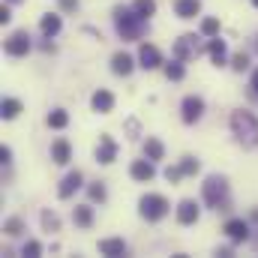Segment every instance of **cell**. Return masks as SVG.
Listing matches in <instances>:
<instances>
[{"mask_svg":"<svg viewBox=\"0 0 258 258\" xmlns=\"http://www.w3.org/2000/svg\"><path fill=\"white\" fill-rule=\"evenodd\" d=\"M201 201L216 213H231V189L225 174H207L201 183Z\"/></svg>","mask_w":258,"mask_h":258,"instance_id":"1","label":"cell"},{"mask_svg":"<svg viewBox=\"0 0 258 258\" xmlns=\"http://www.w3.org/2000/svg\"><path fill=\"white\" fill-rule=\"evenodd\" d=\"M111 21H114V30L123 42H141L144 39V30H147V21L132 9V6H114L111 9Z\"/></svg>","mask_w":258,"mask_h":258,"instance_id":"2","label":"cell"},{"mask_svg":"<svg viewBox=\"0 0 258 258\" xmlns=\"http://www.w3.org/2000/svg\"><path fill=\"white\" fill-rule=\"evenodd\" d=\"M228 129H231V135H234L237 144H243V147H258V117L252 111H246V108L231 111Z\"/></svg>","mask_w":258,"mask_h":258,"instance_id":"3","label":"cell"},{"mask_svg":"<svg viewBox=\"0 0 258 258\" xmlns=\"http://www.w3.org/2000/svg\"><path fill=\"white\" fill-rule=\"evenodd\" d=\"M171 213V201L162 192H144L138 198V216L144 222H162Z\"/></svg>","mask_w":258,"mask_h":258,"instance_id":"4","label":"cell"},{"mask_svg":"<svg viewBox=\"0 0 258 258\" xmlns=\"http://www.w3.org/2000/svg\"><path fill=\"white\" fill-rule=\"evenodd\" d=\"M201 33H180L177 39H174V45H171V57H177V60H192V57H198L204 48H201Z\"/></svg>","mask_w":258,"mask_h":258,"instance_id":"5","label":"cell"},{"mask_svg":"<svg viewBox=\"0 0 258 258\" xmlns=\"http://www.w3.org/2000/svg\"><path fill=\"white\" fill-rule=\"evenodd\" d=\"M33 48V36L27 30H12L6 39H3V54L6 57H27Z\"/></svg>","mask_w":258,"mask_h":258,"instance_id":"6","label":"cell"},{"mask_svg":"<svg viewBox=\"0 0 258 258\" xmlns=\"http://www.w3.org/2000/svg\"><path fill=\"white\" fill-rule=\"evenodd\" d=\"M222 231H225V237H228L231 243H237V246L252 240V222L243 219V216H228L225 225H222Z\"/></svg>","mask_w":258,"mask_h":258,"instance_id":"7","label":"cell"},{"mask_svg":"<svg viewBox=\"0 0 258 258\" xmlns=\"http://www.w3.org/2000/svg\"><path fill=\"white\" fill-rule=\"evenodd\" d=\"M204 111H207V102H204V96H198V93L183 96V102H180V120H183L186 126H195V123L204 117Z\"/></svg>","mask_w":258,"mask_h":258,"instance_id":"8","label":"cell"},{"mask_svg":"<svg viewBox=\"0 0 258 258\" xmlns=\"http://www.w3.org/2000/svg\"><path fill=\"white\" fill-rule=\"evenodd\" d=\"M135 57H138V69H144V72H153V69H162V66H165L162 51H159L153 42H141Z\"/></svg>","mask_w":258,"mask_h":258,"instance_id":"9","label":"cell"},{"mask_svg":"<svg viewBox=\"0 0 258 258\" xmlns=\"http://www.w3.org/2000/svg\"><path fill=\"white\" fill-rule=\"evenodd\" d=\"M174 219H177V225H195L198 219H201V204L195 201V198H180L177 201V207H174Z\"/></svg>","mask_w":258,"mask_h":258,"instance_id":"10","label":"cell"},{"mask_svg":"<svg viewBox=\"0 0 258 258\" xmlns=\"http://www.w3.org/2000/svg\"><path fill=\"white\" fill-rule=\"evenodd\" d=\"M117 153H120V147H117V141L108 135V132H102L99 135V141H96V150H93V159L99 162V165H111L114 159H117Z\"/></svg>","mask_w":258,"mask_h":258,"instance_id":"11","label":"cell"},{"mask_svg":"<svg viewBox=\"0 0 258 258\" xmlns=\"http://www.w3.org/2000/svg\"><path fill=\"white\" fill-rule=\"evenodd\" d=\"M129 177H132L135 183H150V180L156 177V162L147 159V156L132 159V162H129Z\"/></svg>","mask_w":258,"mask_h":258,"instance_id":"12","label":"cell"},{"mask_svg":"<svg viewBox=\"0 0 258 258\" xmlns=\"http://www.w3.org/2000/svg\"><path fill=\"white\" fill-rule=\"evenodd\" d=\"M204 51H207V57H210V63L216 66V69H222V66L231 63V57H228V42L225 39H219V36H213V39H207V45H204Z\"/></svg>","mask_w":258,"mask_h":258,"instance_id":"13","label":"cell"},{"mask_svg":"<svg viewBox=\"0 0 258 258\" xmlns=\"http://www.w3.org/2000/svg\"><path fill=\"white\" fill-rule=\"evenodd\" d=\"M81 186H84V171L72 168V171H66L63 174V180H60V186H57V198H60V201H69Z\"/></svg>","mask_w":258,"mask_h":258,"instance_id":"14","label":"cell"},{"mask_svg":"<svg viewBox=\"0 0 258 258\" xmlns=\"http://www.w3.org/2000/svg\"><path fill=\"white\" fill-rule=\"evenodd\" d=\"M114 105H117V99H114V93H111V90L96 87V90L90 93V108H93L96 114H111V111H114Z\"/></svg>","mask_w":258,"mask_h":258,"instance_id":"15","label":"cell"},{"mask_svg":"<svg viewBox=\"0 0 258 258\" xmlns=\"http://www.w3.org/2000/svg\"><path fill=\"white\" fill-rule=\"evenodd\" d=\"M108 66H111V72H114L117 78H129V75L135 72V66H138V57H132L129 51H114Z\"/></svg>","mask_w":258,"mask_h":258,"instance_id":"16","label":"cell"},{"mask_svg":"<svg viewBox=\"0 0 258 258\" xmlns=\"http://www.w3.org/2000/svg\"><path fill=\"white\" fill-rule=\"evenodd\" d=\"M60 30H63V12H60V9H57V12H45V15L39 18V33H42V36L57 39Z\"/></svg>","mask_w":258,"mask_h":258,"instance_id":"17","label":"cell"},{"mask_svg":"<svg viewBox=\"0 0 258 258\" xmlns=\"http://www.w3.org/2000/svg\"><path fill=\"white\" fill-rule=\"evenodd\" d=\"M96 249H99V255H108V258H123L129 252V246H126L123 237H102V240L96 243Z\"/></svg>","mask_w":258,"mask_h":258,"instance_id":"18","label":"cell"},{"mask_svg":"<svg viewBox=\"0 0 258 258\" xmlns=\"http://www.w3.org/2000/svg\"><path fill=\"white\" fill-rule=\"evenodd\" d=\"M93 222H96V213H93V201L90 204H75L72 207V225L75 228H93Z\"/></svg>","mask_w":258,"mask_h":258,"instance_id":"19","label":"cell"},{"mask_svg":"<svg viewBox=\"0 0 258 258\" xmlns=\"http://www.w3.org/2000/svg\"><path fill=\"white\" fill-rule=\"evenodd\" d=\"M48 156H51V162H54V165H69V159H72V144H69L66 138H54V141H51Z\"/></svg>","mask_w":258,"mask_h":258,"instance_id":"20","label":"cell"},{"mask_svg":"<svg viewBox=\"0 0 258 258\" xmlns=\"http://www.w3.org/2000/svg\"><path fill=\"white\" fill-rule=\"evenodd\" d=\"M141 153H144L147 159H153V162H162V159H165V144H162L156 135H147V138L141 141Z\"/></svg>","mask_w":258,"mask_h":258,"instance_id":"21","label":"cell"},{"mask_svg":"<svg viewBox=\"0 0 258 258\" xmlns=\"http://www.w3.org/2000/svg\"><path fill=\"white\" fill-rule=\"evenodd\" d=\"M174 15L183 21H192L201 15V0H174Z\"/></svg>","mask_w":258,"mask_h":258,"instance_id":"22","label":"cell"},{"mask_svg":"<svg viewBox=\"0 0 258 258\" xmlns=\"http://www.w3.org/2000/svg\"><path fill=\"white\" fill-rule=\"evenodd\" d=\"M21 111H24V105H21V99H15V96H6V99L0 102V117H3V120H15Z\"/></svg>","mask_w":258,"mask_h":258,"instance_id":"23","label":"cell"},{"mask_svg":"<svg viewBox=\"0 0 258 258\" xmlns=\"http://www.w3.org/2000/svg\"><path fill=\"white\" fill-rule=\"evenodd\" d=\"M39 222H42V231H48V234H57L60 231V216H57V210H39Z\"/></svg>","mask_w":258,"mask_h":258,"instance_id":"24","label":"cell"},{"mask_svg":"<svg viewBox=\"0 0 258 258\" xmlns=\"http://www.w3.org/2000/svg\"><path fill=\"white\" fill-rule=\"evenodd\" d=\"M162 72H165V78H168V81H183V78H186V63H183V60H177V57H171L168 63L162 66Z\"/></svg>","mask_w":258,"mask_h":258,"instance_id":"25","label":"cell"},{"mask_svg":"<svg viewBox=\"0 0 258 258\" xmlns=\"http://www.w3.org/2000/svg\"><path fill=\"white\" fill-rule=\"evenodd\" d=\"M87 198H90L93 204H105V201H108V186H105V180H90V183H87Z\"/></svg>","mask_w":258,"mask_h":258,"instance_id":"26","label":"cell"},{"mask_svg":"<svg viewBox=\"0 0 258 258\" xmlns=\"http://www.w3.org/2000/svg\"><path fill=\"white\" fill-rule=\"evenodd\" d=\"M45 123H48V129H57L60 132V129L69 126V111L66 108H51L48 117H45Z\"/></svg>","mask_w":258,"mask_h":258,"instance_id":"27","label":"cell"},{"mask_svg":"<svg viewBox=\"0 0 258 258\" xmlns=\"http://www.w3.org/2000/svg\"><path fill=\"white\" fill-rule=\"evenodd\" d=\"M219 30H222V24H219V18H213V15H207V18H201V27H198V33H201L204 39H213V36H219Z\"/></svg>","mask_w":258,"mask_h":258,"instance_id":"28","label":"cell"},{"mask_svg":"<svg viewBox=\"0 0 258 258\" xmlns=\"http://www.w3.org/2000/svg\"><path fill=\"white\" fill-rule=\"evenodd\" d=\"M3 231H6V237H21V234L27 231V225H24L21 216H9V219L3 222Z\"/></svg>","mask_w":258,"mask_h":258,"instance_id":"29","label":"cell"},{"mask_svg":"<svg viewBox=\"0 0 258 258\" xmlns=\"http://www.w3.org/2000/svg\"><path fill=\"white\" fill-rule=\"evenodd\" d=\"M132 9H135L144 21H150V18L156 15V9H159V6H156V0H132Z\"/></svg>","mask_w":258,"mask_h":258,"instance_id":"30","label":"cell"},{"mask_svg":"<svg viewBox=\"0 0 258 258\" xmlns=\"http://www.w3.org/2000/svg\"><path fill=\"white\" fill-rule=\"evenodd\" d=\"M231 69L234 72H246L249 66H252V57H249V51H237V54H231Z\"/></svg>","mask_w":258,"mask_h":258,"instance_id":"31","label":"cell"},{"mask_svg":"<svg viewBox=\"0 0 258 258\" xmlns=\"http://www.w3.org/2000/svg\"><path fill=\"white\" fill-rule=\"evenodd\" d=\"M42 252H45V249H42V243H39V240H33V237L21 243V255H27V258H39Z\"/></svg>","mask_w":258,"mask_h":258,"instance_id":"32","label":"cell"},{"mask_svg":"<svg viewBox=\"0 0 258 258\" xmlns=\"http://www.w3.org/2000/svg\"><path fill=\"white\" fill-rule=\"evenodd\" d=\"M180 168H183L186 177H195V174L201 171V162H198L195 156H183V159H180Z\"/></svg>","mask_w":258,"mask_h":258,"instance_id":"33","label":"cell"},{"mask_svg":"<svg viewBox=\"0 0 258 258\" xmlns=\"http://www.w3.org/2000/svg\"><path fill=\"white\" fill-rule=\"evenodd\" d=\"M162 177H165V180H168V183L174 186V183H180V180H183L186 174H183V168H180V165H168V168L162 171Z\"/></svg>","mask_w":258,"mask_h":258,"instance_id":"34","label":"cell"},{"mask_svg":"<svg viewBox=\"0 0 258 258\" xmlns=\"http://www.w3.org/2000/svg\"><path fill=\"white\" fill-rule=\"evenodd\" d=\"M57 9H60L63 15H75V12L81 9V0H57Z\"/></svg>","mask_w":258,"mask_h":258,"instance_id":"35","label":"cell"},{"mask_svg":"<svg viewBox=\"0 0 258 258\" xmlns=\"http://www.w3.org/2000/svg\"><path fill=\"white\" fill-rule=\"evenodd\" d=\"M249 99H258V66L252 69V75H249Z\"/></svg>","mask_w":258,"mask_h":258,"instance_id":"36","label":"cell"},{"mask_svg":"<svg viewBox=\"0 0 258 258\" xmlns=\"http://www.w3.org/2000/svg\"><path fill=\"white\" fill-rule=\"evenodd\" d=\"M9 21H12V3H3L0 6V27L9 24Z\"/></svg>","mask_w":258,"mask_h":258,"instance_id":"37","label":"cell"},{"mask_svg":"<svg viewBox=\"0 0 258 258\" xmlns=\"http://www.w3.org/2000/svg\"><path fill=\"white\" fill-rule=\"evenodd\" d=\"M126 132H129V138H138V135H141V123H138L135 117H129L126 120Z\"/></svg>","mask_w":258,"mask_h":258,"instance_id":"38","label":"cell"},{"mask_svg":"<svg viewBox=\"0 0 258 258\" xmlns=\"http://www.w3.org/2000/svg\"><path fill=\"white\" fill-rule=\"evenodd\" d=\"M39 48H42L45 54H54V51H57V45H54V39H51V36H42V42H39Z\"/></svg>","mask_w":258,"mask_h":258,"instance_id":"39","label":"cell"},{"mask_svg":"<svg viewBox=\"0 0 258 258\" xmlns=\"http://www.w3.org/2000/svg\"><path fill=\"white\" fill-rule=\"evenodd\" d=\"M234 246H237V243H231V240H228V246H216V255L231 258V255H234Z\"/></svg>","mask_w":258,"mask_h":258,"instance_id":"40","label":"cell"},{"mask_svg":"<svg viewBox=\"0 0 258 258\" xmlns=\"http://www.w3.org/2000/svg\"><path fill=\"white\" fill-rule=\"evenodd\" d=\"M0 162L3 165H12V147H0Z\"/></svg>","mask_w":258,"mask_h":258,"instance_id":"41","label":"cell"},{"mask_svg":"<svg viewBox=\"0 0 258 258\" xmlns=\"http://www.w3.org/2000/svg\"><path fill=\"white\" fill-rule=\"evenodd\" d=\"M246 219H249L252 225H258V207H252V210H249V216H246Z\"/></svg>","mask_w":258,"mask_h":258,"instance_id":"42","label":"cell"},{"mask_svg":"<svg viewBox=\"0 0 258 258\" xmlns=\"http://www.w3.org/2000/svg\"><path fill=\"white\" fill-rule=\"evenodd\" d=\"M252 51L258 54V33H255V39H252Z\"/></svg>","mask_w":258,"mask_h":258,"instance_id":"43","label":"cell"},{"mask_svg":"<svg viewBox=\"0 0 258 258\" xmlns=\"http://www.w3.org/2000/svg\"><path fill=\"white\" fill-rule=\"evenodd\" d=\"M6 3H12V6H18V3H27V0H6Z\"/></svg>","mask_w":258,"mask_h":258,"instance_id":"44","label":"cell"},{"mask_svg":"<svg viewBox=\"0 0 258 258\" xmlns=\"http://www.w3.org/2000/svg\"><path fill=\"white\" fill-rule=\"evenodd\" d=\"M249 3H252V6H255V9H258V0H249Z\"/></svg>","mask_w":258,"mask_h":258,"instance_id":"45","label":"cell"},{"mask_svg":"<svg viewBox=\"0 0 258 258\" xmlns=\"http://www.w3.org/2000/svg\"><path fill=\"white\" fill-rule=\"evenodd\" d=\"M252 243H255V249H258V237H255V240H252Z\"/></svg>","mask_w":258,"mask_h":258,"instance_id":"46","label":"cell"}]
</instances>
